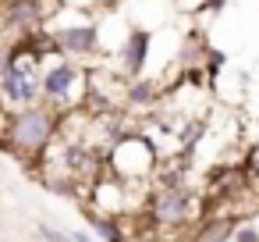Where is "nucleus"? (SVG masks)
Listing matches in <instances>:
<instances>
[{"label":"nucleus","instance_id":"5","mask_svg":"<svg viewBox=\"0 0 259 242\" xmlns=\"http://www.w3.org/2000/svg\"><path fill=\"white\" fill-rule=\"evenodd\" d=\"M195 210H199V196L181 182H163L149 196V221L156 228H181L195 221Z\"/></svg>","mask_w":259,"mask_h":242},{"label":"nucleus","instance_id":"9","mask_svg":"<svg viewBox=\"0 0 259 242\" xmlns=\"http://www.w3.org/2000/svg\"><path fill=\"white\" fill-rule=\"evenodd\" d=\"M234 228L238 224L231 217H202L192 242H227V238H234Z\"/></svg>","mask_w":259,"mask_h":242},{"label":"nucleus","instance_id":"1","mask_svg":"<svg viewBox=\"0 0 259 242\" xmlns=\"http://www.w3.org/2000/svg\"><path fill=\"white\" fill-rule=\"evenodd\" d=\"M57 132H61V114H54L47 103H32V107L8 114L4 132H0V146L25 164H36L54 146Z\"/></svg>","mask_w":259,"mask_h":242},{"label":"nucleus","instance_id":"2","mask_svg":"<svg viewBox=\"0 0 259 242\" xmlns=\"http://www.w3.org/2000/svg\"><path fill=\"white\" fill-rule=\"evenodd\" d=\"M39 103H47L54 114L85 107V72L71 57L50 54L39 72Z\"/></svg>","mask_w":259,"mask_h":242},{"label":"nucleus","instance_id":"12","mask_svg":"<svg viewBox=\"0 0 259 242\" xmlns=\"http://www.w3.org/2000/svg\"><path fill=\"white\" fill-rule=\"evenodd\" d=\"M15 61V40H8L4 32H0V75H4Z\"/></svg>","mask_w":259,"mask_h":242},{"label":"nucleus","instance_id":"11","mask_svg":"<svg viewBox=\"0 0 259 242\" xmlns=\"http://www.w3.org/2000/svg\"><path fill=\"white\" fill-rule=\"evenodd\" d=\"M124 103H132V107H153L156 103V82H149V79H128V86H124Z\"/></svg>","mask_w":259,"mask_h":242},{"label":"nucleus","instance_id":"7","mask_svg":"<svg viewBox=\"0 0 259 242\" xmlns=\"http://www.w3.org/2000/svg\"><path fill=\"white\" fill-rule=\"evenodd\" d=\"M50 36H54V47H57V54H64V57H89V54H96V47H100L96 22L54 25V29H50Z\"/></svg>","mask_w":259,"mask_h":242},{"label":"nucleus","instance_id":"14","mask_svg":"<svg viewBox=\"0 0 259 242\" xmlns=\"http://www.w3.org/2000/svg\"><path fill=\"white\" fill-rule=\"evenodd\" d=\"M39 231H43V235H47L50 242H71V235H64V231H57V228H47V224H43Z\"/></svg>","mask_w":259,"mask_h":242},{"label":"nucleus","instance_id":"15","mask_svg":"<svg viewBox=\"0 0 259 242\" xmlns=\"http://www.w3.org/2000/svg\"><path fill=\"white\" fill-rule=\"evenodd\" d=\"M71 242H96V238H93L89 231H82V228H78V231H71Z\"/></svg>","mask_w":259,"mask_h":242},{"label":"nucleus","instance_id":"4","mask_svg":"<svg viewBox=\"0 0 259 242\" xmlns=\"http://www.w3.org/2000/svg\"><path fill=\"white\" fill-rule=\"evenodd\" d=\"M107 167L124 178V182H135V178H149L153 167H156V150L149 146L146 135L139 132H121L110 150H107Z\"/></svg>","mask_w":259,"mask_h":242},{"label":"nucleus","instance_id":"6","mask_svg":"<svg viewBox=\"0 0 259 242\" xmlns=\"http://www.w3.org/2000/svg\"><path fill=\"white\" fill-rule=\"evenodd\" d=\"M43 25L47 18L39 11V0H0V32L8 40H22Z\"/></svg>","mask_w":259,"mask_h":242},{"label":"nucleus","instance_id":"10","mask_svg":"<svg viewBox=\"0 0 259 242\" xmlns=\"http://www.w3.org/2000/svg\"><path fill=\"white\" fill-rule=\"evenodd\" d=\"M89 228L103 238V242H128L124 238V231H121V221L114 217V214H100V210H89Z\"/></svg>","mask_w":259,"mask_h":242},{"label":"nucleus","instance_id":"8","mask_svg":"<svg viewBox=\"0 0 259 242\" xmlns=\"http://www.w3.org/2000/svg\"><path fill=\"white\" fill-rule=\"evenodd\" d=\"M146 57H149V32L135 29L128 36V43L121 47V64H124V79H139L142 68H146Z\"/></svg>","mask_w":259,"mask_h":242},{"label":"nucleus","instance_id":"3","mask_svg":"<svg viewBox=\"0 0 259 242\" xmlns=\"http://www.w3.org/2000/svg\"><path fill=\"white\" fill-rule=\"evenodd\" d=\"M39 72H43V57L15 43V61L0 75V103H4L8 114L39 103Z\"/></svg>","mask_w":259,"mask_h":242},{"label":"nucleus","instance_id":"13","mask_svg":"<svg viewBox=\"0 0 259 242\" xmlns=\"http://www.w3.org/2000/svg\"><path fill=\"white\" fill-rule=\"evenodd\" d=\"M234 242H259V228H255V224H241V228H234Z\"/></svg>","mask_w":259,"mask_h":242}]
</instances>
